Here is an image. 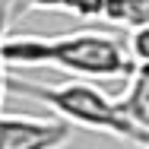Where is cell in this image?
<instances>
[{"mask_svg": "<svg viewBox=\"0 0 149 149\" xmlns=\"http://www.w3.org/2000/svg\"><path fill=\"white\" fill-rule=\"evenodd\" d=\"M3 63L16 67H54L70 76L118 79L133 73L130 51L105 32L70 35H10L3 41Z\"/></svg>", "mask_w": 149, "mask_h": 149, "instance_id": "cell-1", "label": "cell"}, {"mask_svg": "<svg viewBox=\"0 0 149 149\" xmlns=\"http://www.w3.org/2000/svg\"><path fill=\"white\" fill-rule=\"evenodd\" d=\"M6 92H16L22 98H32L45 108L54 111V118L70 124L73 130H95V133H108L118 136L124 143L136 146L140 143V130L130 120L120 118L118 105L111 95L95 89L92 83H63V86H51V83H32L26 76H6Z\"/></svg>", "mask_w": 149, "mask_h": 149, "instance_id": "cell-2", "label": "cell"}, {"mask_svg": "<svg viewBox=\"0 0 149 149\" xmlns=\"http://www.w3.org/2000/svg\"><path fill=\"white\" fill-rule=\"evenodd\" d=\"M73 127L60 118L38 114H0V149H67Z\"/></svg>", "mask_w": 149, "mask_h": 149, "instance_id": "cell-3", "label": "cell"}, {"mask_svg": "<svg viewBox=\"0 0 149 149\" xmlns=\"http://www.w3.org/2000/svg\"><path fill=\"white\" fill-rule=\"evenodd\" d=\"M127 79L130 83L124 95L114 98V105L124 120H130L140 133H149V67H133Z\"/></svg>", "mask_w": 149, "mask_h": 149, "instance_id": "cell-4", "label": "cell"}, {"mask_svg": "<svg viewBox=\"0 0 149 149\" xmlns=\"http://www.w3.org/2000/svg\"><path fill=\"white\" fill-rule=\"evenodd\" d=\"M102 19L114 29H149V0H105Z\"/></svg>", "mask_w": 149, "mask_h": 149, "instance_id": "cell-5", "label": "cell"}, {"mask_svg": "<svg viewBox=\"0 0 149 149\" xmlns=\"http://www.w3.org/2000/svg\"><path fill=\"white\" fill-rule=\"evenodd\" d=\"M22 10H57L79 19H102L105 16V0H19Z\"/></svg>", "mask_w": 149, "mask_h": 149, "instance_id": "cell-6", "label": "cell"}, {"mask_svg": "<svg viewBox=\"0 0 149 149\" xmlns=\"http://www.w3.org/2000/svg\"><path fill=\"white\" fill-rule=\"evenodd\" d=\"M130 60L136 67H149V29H140V32H130Z\"/></svg>", "mask_w": 149, "mask_h": 149, "instance_id": "cell-7", "label": "cell"}, {"mask_svg": "<svg viewBox=\"0 0 149 149\" xmlns=\"http://www.w3.org/2000/svg\"><path fill=\"white\" fill-rule=\"evenodd\" d=\"M3 41H6V3L0 0V105L6 92V70H3Z\"/></svg>", "mask_w": 149, "mask_h": 149, "instance_id": "cell-8", "label": "cell"}, {"mask_svg": "<svg viewBox=\"0 0 149 149\" xmlns=\"http://www.w3.org/2000/svg\"><path fill=\"white\" fill-rule=\"evenodd\" d=\"M140 149H149V133H140V143H136Z\"/></svg>", "mask_w": 149, "mask_h": 149, "instance_id": "cell-9", "label": "cell"}]
</instances>
